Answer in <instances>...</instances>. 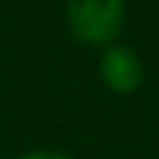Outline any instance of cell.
Returning <instances> with one entry per match:
<instances>
[{"instance_id":"cell-1","label":"cell","mask_w":159,"mask_h":159,"mask_svg":"<svg viewBox=\"0 0 159 159\" xmlns=\"http://www.w3.org/2000/svg\"><path fill=\"white\" fill-rule=\"evenodd\" d=\"M125 0H66L72 34L85 45H114L122 29Z\"/></svg>"},{"instance_id":"cell-2","label":"cell","mask_w":159,"mask_h":159,"mask_svg":"<svg viewBox=\"0 0 159 159\" xmlns=\"http://www.w3.org/2000/svg\"><path fill=\"white\" fill-rule=\"evenodd\" d=\"M101 80L119 96L138 90L143 82V64L127 45H109L101 56Z\"/></svg>"},{"instance_id":"cell-3","label":"cell","mask_w":159,"mask_h":159,"mask_svg":"<svg viewBox=\"0 0 159 159\" xmlns=\"http://www.w3.org/2000/svg\"><path fill=\"white\" fill-rule=\"evenodd\" d=\"M19 159H69V157L66 154H58V151H27Z\"/></svg>"}]
</instances>
